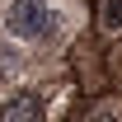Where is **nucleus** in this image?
<instances>
[{
  "label": "nucleus",
  "mask_w": 122,
  "mask_h": 122,
  "mask_svg": "<svg viewBox=\"0 0 122 122\" xmlns=\"http://www.w3.org/2000/svg\"><path fill=\"white\" fill-rule=\"evenodd\" d=\"M5 28L14 33V38H24V42H38V38H47V33L56 28V14H52L47 0H10Z\"/></svg>",
  "instance_id": "1"
},
{
  "label": "nucleus",
  "mask_w": 122,
  "mask_h": 122,
  "mask_svg": "<svg viewBox=\"0 0 122 122\" xmlns=\"http://www.w3.org/2000/svg\"><path fill=\"white\" fill-rule=\"evenodd\" d=\"M42 117V108L33 94H14L10 103H0V122H38Z\"/></svg>",
  "instance_id": "2"
},
{
  "label": "nucleus",
  "mask_w": 122,
  "mask_h": 122,
  "mask_svg": "<svg viewBox=\"0 0 122 122\" xmlns=\"http://www.w3.org/2000/svg\"><path fill=\"white\" fill-rule=\"evenodd\" d=\"M99 24H103L108 33L122 28V0H103V10H99Z\"/></svg>",
  "instance_id": "3"
},
{
  "label": "nucleus",
  "mask_w": 122,
  "mask_h": 122,
  "mask_svg": "<svg viewBox=\"0 0 122 122\" xmlns=\"http://www.w3.org/2000/svg\"><path fill=\"white\" fill-rule=\"evenodd\" d=\"M89 122H117V108H113V103H103V108H94V113H89Z\"/></svg>",
  "instance_id": "4"
}]
</instances>
